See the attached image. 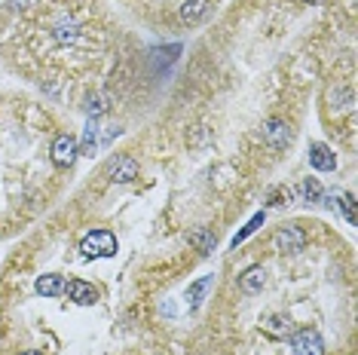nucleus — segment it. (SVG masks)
I'll use <instances>...</instances> for the list:
<instances>
[{
  "mask_svg": "<svg viewBox=\"0 0 358 355\" xmlns=\"http://www.w3.org/2000/svg\"><path fill=\"white\" fill-rule=\"evenodd\" d=\"M83 257H113L117 254V236L110 230H92L80 242Z\"/></svg>",
  "mask_w": 358,
  "mask_h": 355,
  "instance_id": "1",
  "label": "nucleus"
},
{
  "mask_svg": "<svg viewBox=\"0 0 358 355\" xmlns=\"http://www.w3.org/2000/svg\"><path fill=\"white\" fill-rule=\"evenodd\" d=\"M288 346H291V355H324V340L319 331L313 328H300L288 337Z\"/></svg>",
  "mask_w": 358,
  "mask_h": 355,
  "instance_id": "2",
  "label": "nucleus"
},
{
  "mask_svg": "<svg viewBox=\"0 0 358 355\" xmlns=\"http://www.w3.org/2000/svg\"><path fill=\"white\" fill-rule=\"evenodd\" d=\"M104 175H108L113 184H132L138 178V159L129 157V153H117V157L108 159Z\"/></svg>",
  "mask_w": 358,
  "mask_h": 355,
  "instance_id": "3",
  "label": "nucleus"
},
{
  "mask_svg": "<svg viewBox=\"0 0 358 355\" xmlns=\"http://www.w3.org/2000/svg\"><path fill=\"white\" fill-rule=\"evenodd\" d=\"M260 135H264V141L270 144L273 150H285L291 141H294V132H291V123L282 117H270L260 129Z\"/></svg>",
  "mask_w": 358,
  "mask_h": 355,
  "instance_id": "4",
  "label": "nucleus"
},
{
  "mask_svg": "<svg viewBox=\"0 0 358 355\" xmlns=\"http://www.w3.org/2000/svg\"><path fill=\"white\" fill-rule=\"evenodd\" d=\"M273 242L282 254H300L306 248V233L300 230L297 224H288V227H282L279 233H275Z\"/></svg>",
  "mask_w": 358,
  "mask_h": 355,
  "instance_id": "5",
  "label": "nucleus"
},
{
  "mask_svg": "<svg viewBox=\"0 0 358 355\" xmlns=\"http://www.w3.org/2000/svg\"><path fill=\"white\" fill-rule=\"evenodd\" d=\"M52 163L59 166V168H71L77 163V157H80V144L74 135H59V138L52 141Z\"/></svg>",
  "mask_w": 358,
  "mask_h": 355,
  "instance_id": "6",
  "label": "nucleus"
},
{
  "mask_svg": "<svg viewBox=\"0 0 358 355\" xmlns=\"http://www.w3.org/2000/svg\"><path fill=\"white\" fill-rule=\"evenodd\" d=\"M64 291H68V297L80 306H92L99 303V288L92 285V282H83V279H71L68 285H64Z\"/></svg>",
  "mask_w": 358,
  "mask_h": 355,
  "instance_id": "7",
  "label": "nucleus"
},
{
  "mask_svg": "<svg viewBox=\"0 0 358 355\" xmlns=\"http://www.w3.org/2000/svg\"><path fill=\"white\" fill-rule=\"evenodd\" d=\"M309 166H313L315 172H334V168H337V153L322 141L309 144Z\"/></svg>",
  "mask_w": 358,
  "mask_h": 355,
  "instance_id": "8",
  "label": "nucleus"
},
{
  "mask_svg": "<svg viewBox=\"0 0 358 355\" xmlns=\"http://www.w3.org/2000/svg\"><path fill=\"white\" fill-rule=\"evenodd\" d=\"M211 10H215V6H211L208 0H187L181 6V22L184 25H202L211 15Z\"/></svg>",
  "mask_w": 358,
  "mask_h": 355,
  "instance_id": "9",
  "label": "nucleus"
},
{
  "mask_svg": "<svg viewBox=\"0 0 358 355\" xmlns=\"http://www.w3.org/2000/svg\"><path fill=\"white\" fill-rule=\"evenodd\" d=\"M239 288H242V294L264 291V288H266V270H264V266H248V270L239 276Z\"/></svg>",
  "mask_w": 358,
  "mask_h": 355,
  "instance_id": "10",
  "label": "nucleus"
},
{
  "mask_svg": "<svg viewBox=\"0 0 358 355\" xmlns=\"http://www.w3.org/2000/svg\"><path fill=\"white\" fill-rule=\"evenodd\" d=\"M187 239H190V245L196 248L199 254H215V248H217V236H215V233H211L208 227H199V230H193V233H190V236H187Z\"/></svg>",
  "mask_w": 358,
  "mask_h": 355,
  "instance_id": "11",
  "label": "nucleus"
},
{
  "mask_svg": "<svg viewBox=\"0 0 358 355\" xmlns=\"http://www.w3.org/2000/svg\"><path fill=\"white\" fill-rule=\"evenodd\" d=\"M34 291L40 297H59V294H64V279L59 276V273H46V276L37 279Z\"/></svg>",
  "mask_w": 358,
  "mask_h": 355,
  "instance_id": "12",
  "label": "nucleus"
},
{
  "mask_svg": "<svg viewBox=\"0 0 358 355\" xmlns=\"http://www.w3.org/2000/svg\"><path fill=\"white\" fill-rule=\"evenodd\" d=\"M211 285H215V276H202V279H196L190 288H187V303H190V310H199Z\"/></svg>",
  "mask_w": 358,
  "mask_h": 355,
  "instance_id": "13",
  "label": "nucleus"
},
{
  "mask_svg": "<svg viewBox=\"0 0 358 355\" xmlns=\"http://www.w3.org/2000/svg\"><path fill=\"white\" fill-rule=\"evenodd\" d=\"M52 37L59 40V43H77L80 40V25L74 19H59L52 28Z\"/></svg>",
  "mask_w": 358,
  "mask_h": 355,
  "instance_id": "14",
  "label": "nucleus"
},
{
  "mask_svg": "<svg viewBox=\"0 0 358 355\" xmlns=\"http://www.w3.org/2000/svg\"><path fill=\"white\" fill-rule=\"evenodd\" d=\"M300 196H303V203H309V205L322 203L324 187H322L319 178H303V184H300Z\"/></svg>",
  "mask_w": 358,
  "mask_h": 355,
  "instance_id": "15",
  "label": "nucleus"
},
{
  "mask_svg": "<svg viewBox=\"0 0 358 355\" xmlns=\"http://www.w3.org/2000/svg\"><path fill=\"white\" fill-rule=\"evenodd\" d=\"M80 144V153H86V157H92L95 147H99V126H95V119H89L86 129H83V141Z\"/></svg>",
  "mask_w": 358,
  "mask_h": 355,
  "instance_id": "16",
  "label": "nucleus"
},
{
  "mask_svg": "<svg viewBox=\"0 0 358 355\" xmlns=\"http://www.w3.org/2000/svg\"><path fill=\"white\" fill-rule=\"evenodd\" d=\"M264 221H266V212H257V215H255V217H251V221L245 224V227H242V230L233 236V248H239L242 242H245V239L251 236V233H257L260 227H264Z\"/></svg>",
  "mask_w": 358,
  "mask_h": 355,
  "instance_id": "17",
  "label": "nucleus"
},
{
  "mask_svg": "<svg viewBox=\"0 0 358 355\" xmlns=\"http://www.w3.org/2000/svg\"><path fill=\"white\" fill-rule=\"evenodd\" d=\"M288 325H291V321L285 316H270V319H264V325H260V328H264L270 337H288V331H291Z\"/></svg>",
  "mask_w": 358,
  "mask_h": 355,
  "instance_id": "18",
  "label": "nucleus"
},
{
  "mask_svg": "<svg viewBox=\"0 0 358 355\" xmlns=\"http://www.w3.org/2000/svg\"><path fill=\"white\" fill-rule=\"evenodd\" d=\"M108 99L104 95H86V101H83V110L89 114V119H95V117H101L104 110H108V104H104Z\"/></svg>",
  "mask_w": 358,
  "mask_h": 355,
  "instance_id": "19",
  "label": "nucleus"
},
{
  "mask_svg": "<svg viewBox=\"0 0 358 355\" xmlns=\"http://www.w3.org/2000/svg\"><path fill=\"white\" fill-rule=\"evenodd\" d=\"M294 199V190L291 187H273L266 193V205H288Z\"/></svg>",
  "mask_w": 358,
  "mask_h": 355,
  "instance_id": "20",
  "label": "nucleus"
},
{
  "mask_svg": "<svg viewBox=\"0 0 358 355\" xmlns=\"http://www.w3.org/2000/svg\"><path fill=\"white\" fill-rule=\"evenodd\" d=\"M337 208L343 212V217H346L349 224H355V196H352V193H340Z\"/></svg>",
  "mask_w": 358,
  "mask_h": 355,
  "instance_id": "21",
  "label": "nucleus"
},
{
  "mask_svg": "<svg viewBox=\"0 0 358 355\" xmlns=\"http://www.w3.org/2000/svg\"><path fill=\"white\" fill-rule=\"evenodd\" d=\"M13 3H15V6H25V3H31V0H13Z\"/></svg>",
  "mask_w": 358,
  "mask_h": 355,
  "instance_id": "22",
  "label": "nucleus"
},
{
  "mask_svg": "<svg viewBox=\"0 0 358 355\" xmlns=\"http://www.w3.org/2000/svg\"><path fill=\"white\" fill-rule=\"evenodd\" d=\"M22 355H43V352H37V349H28V352H22Z\"/></svg>",
  "mask_w": 358,
  "mask_h": 355,
  "instance_id": "23",
  "label": "nucleus"
},
{
  "mask_svg": "<svg viewBox=\"0 0 358 355\" xmlns=\"http://www.w3.org/2000/svg\"><path fill=\"white\" fill-rule=\"evenodd\" d=\"M303 3H322V0H303Z\"/></svg>",
  "mask_w": 358,
  "mask_h": 355,
  "instance_id": "24",
  "label": "nucleus"
}]
</instances>
